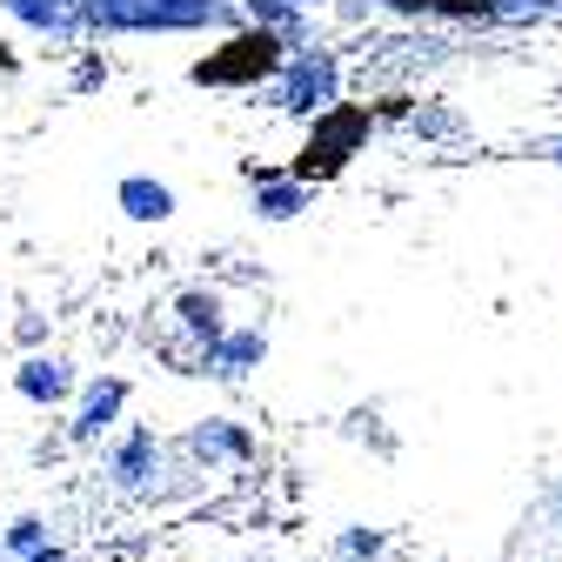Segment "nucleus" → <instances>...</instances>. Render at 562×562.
<instances>
[{"label":"nucleus","mask_w":562,"mask_h":562,"mask_svg":"<svg viewBox=\"0 0 562 562\" xmlns=\"http://www.w3.org/2000/svg\"><path fill=\"white\" fill-rule=\"evenodd\" d=\"M241 0H81L94 34H188V27H235Z\"/></svg>","instance_id":"obj_1"},{"label":"nucleus","mask_w":562,"mask_h":562,"mask_svg":"<svg viewBox=\"0 0 562 562\" xmlns=\"http://www.w3.org/2000/svg\"><path fill=\"white\" fill-rule=\"evenodd\" d=\"M295 47L281 41V34H268V27H235L207 60H194L188 75L201 81V88H261V81H274L281 75V60H289Z\"/></svg>","instance_id":"obj_2"},{"label":"nucleus","mask_w":562,"mask_h":562,"mask_svg":"<svg viewBox=\"0 0 562 562\" xmlns=\"http://www.w3.org/2000/svg\"><path fill=\"white\" fill-rule=\"evenodd\" d=\"M268 108L322 121L328 108H341V60L328 47H295L289 60H281V75L268 81Z\"/></svg>","instance_id":"obj_3"},{"label":"nucleus","mask_w":562,"mask_h":562,"mask_svg":"<svg viewBox=\"0 0 562 562\" xmlns=\"http://www.w3.org/2000/svg\"><path fill=\"white\" fill-rule=\"evenodd\" d=\"M369 134V114L362 108H328L322 121H315V134H308V161L295 168V181H308V175H328V168H341L348 155H356V140Z\"/></svg>","instance_id":"obj_4"},{"label":"nucleus","mask_w":562,"mask_h":562,"mask_svg":"<svg viewBox=\"0 0 562 562\" xmlns=\"http://www.w3.org/2000/svg\"><path fill=\"white\" fill-rule=\"evenodd\" d=\"M121 408H127V382H121V375H94V382L81 389V402H75V422H67V436H75L81 449L101 442V436H114Z\"/></svg>","instance_id":"obj_5"},{"label":"nucleus","mask_w":562,"mask_h":562,"mask_svg":"<svg viewBox=\"0 0 562 562\" xmlns=\"http://www.w3.org/2000/svg\"><path fill=\"white\" fill-rule=\"evenodd\" d=\"M255 181V215L261 222H295L302 207H315V188L295 181V175H274V168H248Z\"/></svg>","instance_id":"obj_6"},{"label":"nucleus","mask_w":562,"mask_h":562,"mask_svg":"<svg viewBox=\"0 0 562 562\" xmlns=\"http://www.w3.org/2000/svg\"><path fill=\"white\" fill-rule=\"evenodd\" d=\"M175 322H181V335L194 341V362L228 335V322H222V295H215V289H181V295H175Z\"/></svg>","instance_id":"obj_7"},{"label":"nucleus","mask_w":562,"mask_h":562,"mask_svg":"<svg viewBox=\"0 0 562 562\" xmlns=\"http://www.w3.org/2000/svg\"><path fill=\"white\" fill-rule=\"evenodd\" d=\"M261 356H268V335H261V328H228V335H222V341L201 356V375L241 382L248 369H261Z\"/></svg>","instance_id":"obj_8"},{"label":"nucleus","mask_w":562,"mask_h":562,"mask_svg":"<svg viewBox=\"0 0 562 562\" xmlns=\"http://www.w3.org/2000/svg\"><path fill=\"white\" fill-rule=\"evenodd\" d=\"M14 389H21L34 408H54V402L75 395V369H67L60 356H27V362L14 369Z\"/></svg>","instance_id":"obj_9"},{"label":"nucleus","mask_w":562,"mask_h":562,"mask_svg":"<svg viewBox=\"0 0 562 562\" xmlns=\"http://www.w3.org/2000/svg\"><path fill=\"white\" fill-rule=\"evenodd\" d=\"M155 462H161L155 429H127V436L114 442V456H108V475H114V488H148Z\"/></svg>","instance_id":"obj_10"},{"label":"nucleus","mask_w":562,"mask_h":562,"mask_svg":"<svg viewBox=\"0 0 562 562\" xmlns=\"http://www.w3.org/2000/svg\"><path fill=\"white\" fill-rule=\"evenodd\" d=\"M114 207H121L127 222H168V215H175V188L155 181V175H121Z\"/></svg>","instance_id":"obj_11"},{"label":"nucleus","mask_w":562,"mask_h":562,"mask_svg":"<svg viewBox=\"0 0 562 562\" xmlns=\"http://www.w3.org/2000/svg\"><path fill=\"white\" fill-rule=\"evenodd\" d=\"M21 27H34V34H54V41H67V34H81L88 21H81V0H0Z\"/></svg>","instance_id":"obj_12"},{"label":"nucleus","mask_w":562,"mask_h":562,"mask_svg":"<svg viewBox=\"0 0 562 562\" xmlns=\"http://www.w3.org/2000/svg\"><path fill=\"white\" fill-rule=\"evenodd\" d=\"M188 449H194L201 462H248V456H255V436L215 415V422H201V429L188 436Z\"/></svg>","instance_id":"obj_13"},{"label":"nucleus","mask_w":562,"mask_h":562,"mask_svg":"<svg viewBox=\"0 0 562 562\" xmlns=\"http://www.w3.org/2000/svg\"><path fill=\"white\" fill-rule=\"evenodd\" d=\"M0 549H8L14 562H21V555H34V549H47V522H41V516H14V522H8V536H0Z\"/></svg>","instance_id":"obj_14"},{"label":"nucleus","mask_w":562,"mask_h":562,"mask_svg":"<svg viewBox=\"0 0 562 562\" xmlns=\"http://www.w3.org/2000/svg\"><path fill=\"white\" fill-rule=\"evenodd\" d=\"M335 555H341V562H375V555H382V529H348V536L335 542Z\"/></svg>","instance_id":"obj_15"},{"label":"nucleus","mask_w":562,"mask_h":562,"mask_svg":"<svg viewBox=\"0 0 562 562\" xmlns=\"http://www.w3.org/2000/svg\"><path fill=\"white\" fill-rule=\"evenodd\" d=\"M429 14H496V0H429Z\"/></svg>","instance_id":"obj_16"},{"label":"nucleus","mask_w":562,"mask_h":562,"mask_svg":"<svg viewBox=\"0 0 562 562\" xmlns=\"http://www.w3.org/2000/svg\"><path fill=\"white\" fill-rule=\"evenodd\" d=\"M389 14H429V0H382Z\"/></svg>","instance_id":"obj_17"},{"label":"nucleus","mask_w":562,"mask_h":562,"mask_svg":"<svg viewBox=\"0 0 562 562\" xmlns=\"http://www.w3.org/2000/svg\"><path fill=\"white\" fill-rule=\"evenodd\" d=\"M503 8H509V14H522V8H555V0H496V14H503Z\"/></svg>","instance_id":"obj_18"},{"label":"nucleus","mask_w":562,"mask_h":562,"mask_svg":"<svg viewBox=\"0 0 562 562\" xmlns=\"http://www.w3.org/2000/svg\"><path fill=\"white\" fill-rule=\"evenodd\" d=\"M21 562H67V555H60V549L47 542V549H34V555H21Z\"/></svg>","instance_id":"obj_19"},{"label":"nucleus","mask_w":562,"mask_h":562,"mask_svg":"<svg viewBox=\"0 0 562 562\" xmlns=\"http://www.w3.org/2000/svg\"><path fill=\"white\" fill-rule=\"evenodd\" d=\"M549 161H562V140H549Z\"/></svg>","instance_id":"obj_20"},{"label":"nucleus","mask_w":562,"mask_h":562,"mask_svg":"<svg viewBox=\"0 0 562 562\" xmlns=\"http://www.w3.org/2000/svg\"><path fill=\"white\" fill-rule=\"evenodd\" d=\"M295 8H322V0H295Z\"/></svg>","instance_id":"obj_21"}]
</instances>
